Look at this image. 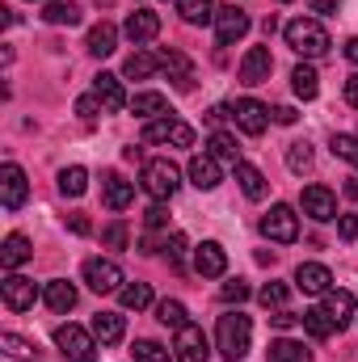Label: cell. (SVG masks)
<instances>
[{"instance_id":"1","label":"cell","mask_w":358,"mask_h":362,"mask_svg":"<svg viewBox=\"0 0 358 362\" xmlns=\"http://www.w3.org/2000/svg\"><path fill=\"white\" fill-rule=\"evenodd\" d=\"M282 34H287V47H291L295 55H304V59H321V55H329V47H333L329 30H325L316 17H295V21L282 25Z\"/></svg>"},{"instance_id":"2","label":"cell","mask_w":358,"mask_h":362,"mask_svg":"<svg viewBox=\"0 0 358 362\" xmlns=\"http://www.w3.org/2000/svg\"><path fill=\"white\" fill-rule=\"evenodd\" d=\"M249 341H253V320L245 312H224L219 325H215V346L228 362H241L249 354Z\"/></svg>"},{"instance_id":"3","label":"cell","mask_w":358,"mask_h":362,"mask_svg":"<svg viewBox=\"0 0 358 362\" xmlns=\"http://www.w3.org/2000/svg\"><path fill=\"white\" fill-rule=\"evenodd\" d=\"M139 185H144V189H148L156 202H169V198L181 189V173H178V165H173V160L156 156V160H148V165H144Z\"/></svg>"},{"instance_id":"4","label":"cell","mask_w":358,"mask_h":362,"mask_svg":"<svg viewBox=\"0 0 358 362\" xmlns=\"http://www.w3.org/2000/svg\"><path fill=\"white\" fill-rule=\"evenodd\" d=\"M55 346L68 362H97V337L93 329H81V325H59L55 329Z\"/></svg>"},{"instance_id":"5","label":"cell","mask_w":358,"mask_h":362,"mask_svg":"<svg viewBox=\"0 0 358 362\" xmlns=\"http://www.w3.org/2000/svg\"><path fill=\"white\" fill-rule=\"evenodd\" d=\"M144 139L148 144H165V148H194V127L181 122V118H152L144 127Z\"/></svg>"},{"instance_id":"6","label":"cell","mask_w":358,"mask_h":362,"mask_svg":"<svg viewBox=\"0 0 358 362\" xmlns=\"http://www.w3.org/2000/svg\"><path fill=\"white\" fill-rule=\"evenodd\" d=\"M262 236L274 240V245H291V240L299 236V215H295V206L274 202V206H270V215L262 219Z\"/></svg>"},{"instance_id":"7","label":"cell","mask_w":358,"mask_h":362,"mask_svg":"<svg viewBox=\"0 0 358 362\" xmlns=\"http://www.w3.org/2000/svg\"><path fill=\"white\" fill-rule=\"evenodd\" d=\"M249 13L245 8H236V4H228V8H219L215 13V38H219V47H232V42H241L245 34H249Z\"/></svg>"},{"instance_id":"8","label":"cell","mask_w":358,"mask_h":362,"mask_svg":"<svg viewBox=\"0 0 358 362\" xmlns=\"http://www.w3.org/2000/svg\"><path fill=\"white\" fill-rule=\"evenodd\" d=\"M299 206H304V215H308V219H316V223L337 219V198H333V189H329V185H304Z\"/></svg>"},{"instance_id":"9","label":"cell","mask_w":358,"mask_h":362,"mask_svg":"<svg viewBox=\"0 0 358 362\" xmlns=\"http://www.w3.org/2000/svg\"><path fill=\"white\" fill-rule=\"evenodd\" d=\"M0 295H4V308H8V312H30L34 299H38V286H34L25 274H4Z\"/></svg>"},{"instance_id":"10","label":"cell","mask_w":358,"mask_h":362,"mask_svg":"<svg viewBox=\"0 0 358 362\" xmlns=\"http://www.w3.org/2000/svg\"><path fill=\"white\" fill-rule=\"evenodd\" d=\"M85 282H89V291H97V295H110V291H122V270H118V262L89 257L85 262Z\"/></svg>"},{"instance_id":"11","label":"cell","mask_w":358,"mask_h":362,"mask_svg":"<svg viewBox=\"0 0 358 362\" xmlns=\"http://www.w3.org/2000/svg\"><path fill=\"white\" fill-rule=\"evenodd\" d=\"M25 194H30V181H25V169L8 160V165L0 169V202H4V211H17V206L25 202Z\"/></svg>"},{"instance_id":"12","label":"cell","mask_w":358,"mask_h":362,"mask_svg":"<svg viewBox=\"0 0 358 362\" xmlns=\"http://www.w3.org/2000/svg\"><path fill=\"white\" fill-rule=\"evenodd\" d=\"M93 93H97V101H101L105 114H118V110L131 105V97H127L122 81H118L114 72H97V76H93Z\"/></svg>"},{"instance_id":"13","label":"cell","mask_w":358,"mask_h":362,"mask_svg":"<svg viewBox=\"0 0 358 362\" xmlns=\"http://www.w3.org/2000/svg\"><path fill=\"white\" fill-rule=\"evenodd\" d=\"M232 118H236V127L245 135H266V127H270V110L262 101H253V97H241L232 105Z\"/></svg>"},{"instance_id":"14","label":"cell","mask_w":358,"mask_h":362,"mask_svg":"<svg viewBox=\"0 0 358 362\" xmlns=\"http://www.w3.org/2000/svg\"><path fill=\"white\" fill-rule=\"evenodd\" d=\"M270 72H274V55H270V47H249L245 59H241V81H245V85H266Z\"/></svg>"},{"instance_id":"15","label":"cell","mask_w":358,"mask_h":362,"mask_svg":"<svg viewBox=\"0 0 358 362\" xmlns=\"http://www.w3.org/2000/svg\"><path fill=\"white\" fill-rule=\"evenodd\" d=\"M173 358L178 362H207V337L198 325H181L178 341H173Z\"/></svg>"},{"instance_id":"16","label":"cell","mask_w":358,"mask_h":362,"mask_svg":"<svg viewBox=\"0 0 358 362\" xmlns=\"http://www.w3.org/2000/svg\"><path fill=\"white\" fill-rule=\"evenodd\" d=\"M122 34L135 42V47H144V42H152L156 34H161V13H152V8H135L131 17H127V25H122Z\"/></svg>"},{"instance_id":"17","label":"cell","mask_w":358,"mask_h":362,"mask_svg":"<svg viewBox=\"0 0 358 362\" xmlns=\"http://www.w3.org/2000/svg\"><path fill=\"white\" fill-rule=\"evenodd\" d=\"M295 286L304 295H329L333 291V274H329V266H321V262H304L295 270Z\"/></svg>"},{"instance_id":"18","label":"cell","mask_w":358,"mask_h":362,"mask_svg":"<svg viewBox=\"0 0 358 362\" xmlns=\"http://www.w3.org/2000/svg\"><path fill=\"white\" fill-rule=\"evenodd\" d=\"M101 202H105L110 211H127V206L135 202V185L122 177V173H105V177H101Z\"/></svg>"},{"instance_id":"19","label":"cell","mask_w":358,"mask_h":362,"mask_svg":"<svg viewBox=\"0 0 358 362\" xmlns=\"http://www.w3.org/2000/svg\"><path fill=\"white\" fill-rule=\"evenodd\" d=\"M194 270L202 274V278H219V274L228 270L224 245H219V240H202V245L194 249Z\"/></svg>"},{"instance_id":"20","label":"cell","mask_w":358,"mask_h":362,"mask_svg":"<svg viewBox=\"0 0 358 362\" xmlns=\"http://www.w3.org/2000/svg\"><path fill=\"white\" fill-rule=\"evenodd\" d=\"M321 299H325L321 308L329 312V320H333L337 333H342L346 325H354V295H350V291H329V295H321Z\"/></svg>"},{"instance_id":"21","label":"cell","mask_w":358,"mask_h":362,"mask_svg":"<svg viewBox=\"0 0 358 362\" xmlns=\"http://www.w3.org/2000/svg\"><path fill=\"white\" fill-rule=\"evenodd\" d=\"M89 329H93V337H97L101 346H118V341L127 337V320H122L118 312H97Z\"/></svg>"},{"instance_id":"22","label":"cell","mask_w":358,"mask_h":362,"mask_svg":"<svg viewBox=\"0 0 358 362\" xmlns=\"http://www.w3.org/2000/svg\"><path fill=\"white\" fill-rule=\"evenodd\" d=\"M131 114H139V118H169V97L165 93H135L131 97V105H127Z\"/></svg>"},{"instance_id":"23","label":"cell","mask_w":358,"mask_h":362,"mask_svg":"<svg viewBox=\"0 0 358 362\" xmlns=\"http://www.w3.org/2000/svg\"><path fill=\"white\" fill-rule=\"evenodd\" d=\"M30 257H34V249H30V240H25L21 232L4 236V245H0V262H4V270H17V266H25Z\"/></svg>"},{"instance_id":"24","label":"cell","mask_w":358,"mask_h":362,"mask_svg":"<svg viewBox=\"0 0 358 362\" xmlns=\"http://www.w3.org/2000/svg\"><path fill=\"white\" fill-rule=\"evenodd\" d=\"M42 299H47V308L51 312H72L76 308V286L72 282H64V278H55V282H47V291H42Z\"/></svg>"},{"instance_id":"25","label":"cell","mask_w":358,"mask_h":362,"mask_svg":"<svg viewBox=\"0 0 358 362\" xmlns=\"http://www.w3.org/2000/svg\"><path fill=\"white\" fill-rule=\"evenodd\" d=\"M85 47H89V55H97V59L114 55V47H118V30H114L110 21H97V25L89 30V38H85Z\"/></svg>"},{"instance_id":"26","label":"cell","mask_w":358,"mask_h":362,"mask_svg":"<svg viewBox=\"0 0 358 362\" xmlns=\"http://www.w3.org/2000/svg\"><path fill=\"white\" fill-rule=\"evenodd\" d=\"M190 181H194L198 189H215V185H219V160H215L211 152L194 156V160H190Z\"/></svg>"},{"instance_id":"27","label":"cell","mask_w":358,"mask_h":362,"mask_svg":"<svg viewBox=\"0 0 358 362\" xmlns=\"http://www.w3.org/2000/svg\"><path fill=\"white\" fill-rule=\"evenodd\" d=\"M308 346L304 341H291V337H278V341H270L266 350V362H308Z\"/></svg>"},{"instance_id":"28","label":"cell","mask_w":358,"mask_h":362,"mask_svg":"<svg viewBox=\"0 0 358 362\" xmlns=\"http://www.w3.org/2000/svg\"><path fill=\"white\" fill-rule=\"evenodd\" d=\"M161 68L169 72V81H178L181 89L194 85V68H190V59H185L181 51H161Z\"/></svg>"},{"instance_id":"29","label":"cell","mask_w":358,"mask_h":362,"mask_svg":"<svg viewBox=\"0 0 358 362\" xmlns=\"http://www.w3.org/2000/svg\"><path fill=\"white\" fill-rule=\"evenodd\" d=\"M236 181H241V189H245V198H253V202H262L270 189V181L262 177V169H253V165H236Z\"/></svg>"},{"instance_id":"30","label":"cell","mask_w":358,"mask_h":362,"mask_svg":"<svg viewBox=\"0 0 358 362\" xmlns=\"http://www.w3.org/2000/svg\"><path fill=\"white\" fill-rule=\"evenodd\" d=\"M156 68H161V55H152V51H135V55H127L122 76H131V81H148Z\"/></svg>"},{"instance_id":"31","label":"cell","mask_w":358,"mask_h":362,"mask_svg":"<svg viewBox=\"0 0 358 362\" xmlns=\"http://www.w3.org/2000/svg\"><path fill=\"white\" fill-rule=\"evenodd\" d=\"M178 13L185 25H207L215 21V0H178Z\"/></svg>"},{"instance_id":"32","label":"cell","mask_w":358,"mask_h":362,"mask_svg":"<svg viewBox=\"0 0 358 362\" xmlns=\"http://www.w3.org/2000/svg\"><path fill=\"white\" fill-rule=\"evenodd\" d=\"M291 89H295V97L312 101V97L321 93V76H316V68H312V64H299V68L291 72Z\"/></svg>"},{"instance_id":"33","label":"cell","mask_w":358,"mask_h":362,"mask_svg":"<svg viewBox=\"0 0 358 362\" xmlns=\"http://www.w3.org/2000/svg\"><path fill=\"white\" fill-rule=\"evenodd\" d=\"M207 148H211V156H215V160H228V165H241V148H236V139H232L228 131H215V135L207 139Z\"/></svg>"},{"instance_id":"34","label":"cell","mask_w":358,"mask_h":362,"mask_svg":"<svg viewBox=\"0 0 358 362\" xmlns=\"http://www.w3.org/2000/svg\"><path fill=\"white\" fill-rule=\"evenodd\" d=\"M118 303H122L127 312H139V308L152 303V286H148V282H127V286L118 291Z\"/></svg>"},{"instance_id":"35","label":"cell","mask_w":358,"mask_h":362,"mask_svg":"<svg viewBox=\"0 0 358 362\" xmlns=\"http://www.w3.org/2000/svg\"><path fill=\"white\" fill-rule=\"evenodd\" d=\"M42 17H47L51 25H76V21H81V8H76L72 0H47Z\"/></svg>"},{"instance_id":"36","label":"cell","mask_w":358,"mask_h":362,"mask_svg":"<svg viewBox=\"0 0 358 362\" xmlns=\"http://www.w3.org/2000/svg\"><path fill=\"white\" fill-rule=\"evenodd\" d=\"M304 329H308V333H312L316 341H325V337H333V333H337L325 308H308V312H304Z\"/></svg>"},{"instance_id":"37","label":"cell","mask_w":358,"mask_h":362,"mask_svg":"<svg viewBox=\"0 0 358 362\" xmlns=\"http://www.w3.org/2000/svg\"><path fill=\"white\" fill-rule=\"evenodd\" d=\"M85 189H89V173H85L81 165H72V169L59 173V194H64V198H81Z\"/></svg>"},{"instance_id":"38","label":"cell","mask_w":358,"mask_h":362,"mask_svg":"<svg viewBox=\"0 0 358 362\" xmlns=\"http://www.w3.org/2000/svg\"><path fill=\"white\" fill-rule=\"evenodd\" d=\"M156 320L169 325V329L190 325V320H185V303H178V299H161V303H156Z\"/></svg>"},{"instance_id":"39","label":"cell","mask_w":358,"mask_h":362,"mask_svg":"<svg viewBox=\"0 0 358 362\" xmlns=\"http://www.w3.org/2000/svg\"><path fill=\"white\" fill-rule=\"evenodd\" d=\"M329 148H333V156L350 160V165L358 169V135H333V139H329Z\"/></svg>"},{"instance_id":"40","label":"cell","mask_w":358,"mask_h":362,"mask_svg":"<svg viewBox=\"0 0 358 362\" xmlns=\"http://www.w3.org/2000/svg\"><path fill=\"white\" fill-rule=\"evenodd\" d=\"M135 362H173V354L161 341H135Z\"/></svg>"},{"instance_id":"41","label":"cell","mask_w":358,"mask_h":362,"mask_svg":"<svg viewBox=\"0 0 358 362\" xmlns=\"http://www.w3.org/2000/svg\"><path fill=\"white\" fill-rule=\"evenodd\" d=\"M258 299H262V308H274V312H278V308L287 303V286H282V282H266V286L258 291Z\"/></svg>"},{"instance_id":"42","label":"cell","mask_w":358,"mask_h":362,"mask_svg":"<svg viewBox=\"0 0 358 362\" xmlns=\"http://www.w3.org/2000/svg\"><path fill=\"white\" fill-rule=\"evenodd\" d=\"M287 165H291L295 173H304V169L312 165V148H308V144H291V148H287Z\"/></svg>"},{"instance_id":"43","label":"cell","mask_w":358,"mask_h":362,"mask_svg":"<svg viewBox=\"0 0 358 362\" xmlns=\"http://www.w3.org/2000/svg\"><path fill=\"white\" fill-rule=\"evenodd\" d=\"M219 299H224V303H245V299H249V282H241V278H232V282H224V291H219Z\"/></svg>"},{"instance_id":"44","label":"cell","mask_w":358,"mask_h":362,"mask_svg":"<svg viewBox=\"0 0 358 362\" xmlns=\"http://www.w3.org/2000/svg\"><path fill=\"white\" fill-rule=\"evenodd\" d=\"M0 346H4L13 358H25V354H34V341H25V337H17V333H4V337H0Z\"/></svg>"},{"instance_id":"45","label":"cell","mask_w":358,"mask_h":362,"mask_svg":"<svg viewBox=\"0 0 358 362\" xmlns=\"http://www.w3.org/2000/svg\"><path fill=\"white\" fill-rule=\"evenodd\" d=\"M101 240H105L110 249H127V223H122V219H114V223L101 232Z\"/></svg>"},{"instance_id":"46","label":"cell","mask_w":358,"mask_h":362,"mask_svg":"<svg viewBox=\"0 0 358 362\" xmlns=\"http://www.w3.org/2000/svg\"><path fill=\"white\" fill-rule=\"evenodd\" d=\"M144 223H148L152 232H156V228H165V223H169V206H165V202H156V206H148V215H144Z\"/></svg>"},{"instance_id":"47","label":"cell","mask_w":358,"mask_h":362,"mask_svg":"<svg viewBox=\"0 0 358 362\" xmlns=\"http://www.w3.org/2000/svg\"><path fill=\"white\" fill-rule=\"evenodd\" d=\"M97 110H101V101H97V93H85V97H76V114L89 122V118H97Z\"/></svg>"},{"instance_id":"48","label":"cell","mask_w":358,"mask_h":362,"mask_svg":"<svg viewBox=\"0 0 358 362\" xmlns=\"http://www.w3.org/2000/svg\"><path fill=\"white\" fill-rule=\"evenodd\" d=\"M337 236L342 240H358V215H337Z\"/></svg>"},{"instance_id":"49","label":"cell","mask_w":358,"mask_h":362,"mask_svg":"<svg viewBox=\"0 0 358 362\" xmlns=\"http://www.w3.org/2000/svg\"><path fill=\"white\" fill-rule=\"evenodd\" d=\"M169 257H173V266H181V257H185V236L181 232L169 236Z\"/></svg>"},{"instance_id":"50","label":"cell","mask_w":358,"mask_h":362,"mask_svg":"<svg viewBox=\"0 0 358 362\" xmlns=\"http://www.w3.org/2000/svg\"><path fill=\"white\" fill-rule=\"evenodd\" d=\"M270 114H274V122H282V127H291V122H295V118H299V114H295V110H291V105H274V110H270Z\"/></svg>"},{"instance_id":"51","label":"cell","mask_w":358,"mask_h":362,"mask_svg":"<svg viewBox=\"0 0 358 362\" xmlns=\"http://www.w3.org/2000/svg\"><path fill=\"white\" fill-rule=\"evenodd\" d=\"M68 228H72V232H76V236H89V219H85V215H81V211H76V215H68Z\"/></svg>"},{"instance_id":"52","label":"cell","mask_w":358,"mask_h":362,"mask_svg":"<svg viewBox=\"0 0 358 362\" xmlns=\"http://www.w3.org/2000/svg\"><path fill=\"white\" fill-rule=\"evenodd\" d=\"M295 320H304V316H295V312H287V308H278V312H274V325H278V329H291Z\"/></svg>"},{"instance_id":"53","label":"cell","mask_w":358,"mask_h":362,"mask_svg":"<svg viewBox=\"0 0 358 362\" xmlns=\"http://www.w3.org/2000/svg\"><path fill=\"white\" fill-rule=\"evenodd\" d=\"M308 8L321 13V17H329V13H337V0H308Z\"/></svg>"},{"instance_id":"54","label":"cell","mask_w":358,"mask_h":362,"mask_svg":"<svg viewBox=\"0 0 358 362\" xmlns=\"http://www.w3.org/2000/svg\"><path fill=\"white\" fill-rule=\"evenodd\" d=\"M346 101L358 110V72H354V76H346Z\"/></svg>"},{"instance_id":"55","label":"cell","mask_w":358,"mask_h":362,"mask_svg":"<svg viewBox=\"0 0 358 362\" xmlns=\"http://www.w3.org/2000/svg\"><path fill=\"white\" fill-rule=\"evenodd\" d=\"M342 51H346V59H350V64H358V38H350V42H346Z\"/></svg>"},{"instance_id":"56","label":"cell","mask_w":358,"mask_h":362,"mask_svg":"<svg viewBox=\"0 0 358 362\" xmlns=\"http://www.w3.org/2000/svg\"><path fill=\"white\" fill-rule=\"evenodd\" d=\"M346 198H354V202H358V177L346 181Z\"/></svg>"}]
</instances>
